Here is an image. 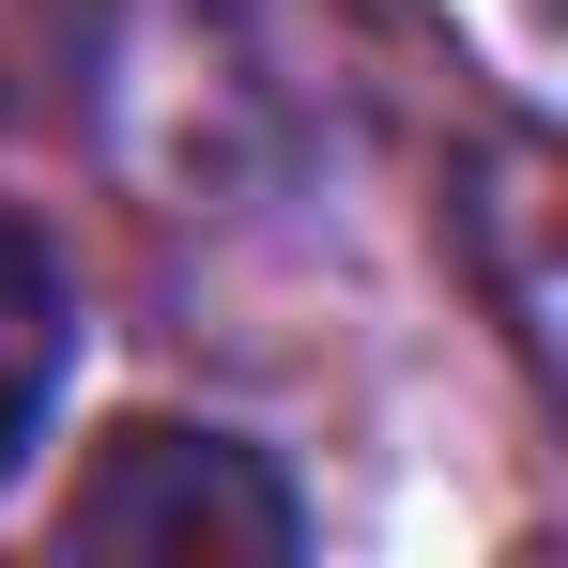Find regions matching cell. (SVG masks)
Listing matches in <instances>:
<instances>
[{
    "mask_svg": "<svg viewBox=\"0 0 568 568\" xmlns=\"http://www.w3.org/2000/svg\"><path fill=\"white\" fill-rule=\"evenodd\" d=\"M62 354H78V307H62V262L0 215V476L16 446L47 430V399H62Z\"/></svg>",
    "mask_w": 568,
    "mask_h": 568,
    "instance_id": "7a4b0ae2",
    "label": "cell"
},
{
    "mask_svg": "<svg viewBox=\"0 0 568 568\" xmlns=\"http://www.w3.org/2000/svg\"><path fill=\"white\" fill-rule=\"evenodd\" d=\"M307 523H292V476L231 430H170V415H123L78 491H62V554H139V568H277Z\"/></svg>",
    "mask_w": 568,
    "mask_h": 568,
    "instance_id": "6da1fadb",
    "label": "cell"
}]
</instances>
